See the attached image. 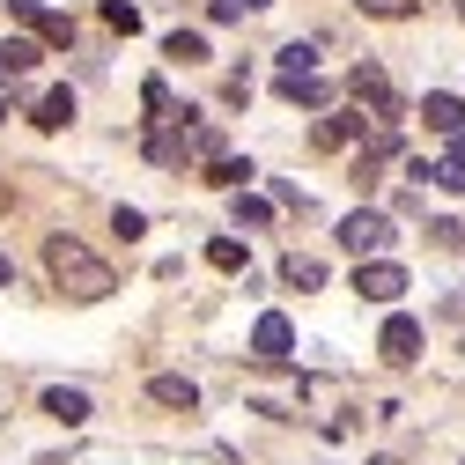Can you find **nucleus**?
<instances>
[{
	"label": "nucleus",
	"mask_w": 465,
	"mask_h": 465,
	"mask_svg": "<svg viewBox=\"0 0 465 465\" xmlns=\"http://www.w3.org/2000/svg\"><path fill=\"white\" fill-rule=\"evenodd\" d=\"M45 273H52V288H60L67 303H104V296H119V273H111L82 237H45Z\"/></svg>",
	"instance_id": "1"
},
{
	"label": "nucleus",
	"mask_w": 465,
	"mask_h": 465,
	"mask_svg": "<svg viewBox=\"0 0 465 465\" xmlns=\"http://www.w3.org/2000/svg\"><path fill=\"white\" fill-rule=\"evenodd\" d=\"M347 89H355V104H370V119H377V126H399V96H391V82H384L377 60H362L355 74H347Z\"/></svg>",
	"instance_id": "2"
},
{
	"label": "nucleus",
	"mask_w": 465,
	"mask_h": 465,
	"mask_svg": "<svg viewBox=\"0 0 465 465\" xmlns=\"http://www.w3.org/2000/svg\"><path fill=\"white\" fill-rule=\"evenodd\" d=\"M377 355H384L391 370H414V362H421V318L391 311V318H384V332H377Z\"/></svg>",
	"instance_id": "3"
},
{
	"label": "nucleus",
	"mask_w": 465,
	"mask_h": 465,
	"mask_svg": "<svg viewBox=\"0 0 465 465\" xmlns=\"http://www.w3.org/2000/svg\"><path fill=\"white\" fill-rule=\"evenodd\" d=\"M355 296H362V303H399V296H406V266H391V259H355Z\"/></svg>",
	"instance_id": "4"
},
{
	"label": "nucleus",
	"mask_w": 465,
	"mask_h": 465,
	"mask_svg": "<svg viewBox=\"0 0 465 465\" xmlns=\"http://www.w3.org/2000/svg\"><path fill=\"white\" fill-rule=\"evenodd\" d=\"M340 244H347V252H355V259H377V252L391 244V222H384L377 207H355V214H347V222H340Z\"/></svg>",
	"instance_id": "5"
},
{
	"label": "nucleus",
	"mask_w": 465,
	"mask_h": 465,
	"mask_svg": "<svg viewBox=\"0 0 465 465\" xmlns=\"http://www.w3.org/2000/svg\"><path fill=\"white\" fill-rule=\"evenodd\" d=\"M288 355H296V325H288L281 311H266L252 325V362H288Z\"/></svg>",
	"instance_id": "6"
},
{
	"label": "nucleus",
	"mask_w": 465,
	"mask_h": 465,
	"mask_svg": "<svg viewBox=\"0 0 465 465\" xmlns=\"http://www.w3.org/2000/svg\"><path fill=\"white\" fill-rule=\"evenodd\" d=\"M178 155H193V163H214V155H222V126H207L200 111H178Z\"/></svg>",
	"instance_id": "7"
},
{
	"label": "nucleus",
	"mask_w": 465,
	"mask_h": 465,
	"mask_svg": "<svg viewBox=\"0 0 465 465\" xmlns=\"http://www.w3.org/2000/svg\"><path fill=\"white\" fill-rule=\"evenodd\" d=\"M8 15H15V23H30V30L45 37V45H60V52L74 45V23H67V15H45L37 0H8Z\"/></svg>",
	"instance_id": "8"
},
{
	"label": "nucleus",
	"mask_w": 465,
	"mask_h": 465,
	"mask_svg": "<svg viewBox=\"0 0 465 465\" xmlns=\"http://www.w3.org/2000/svg\"><path fill=\"white\" fill-rule=\"evenodd\" d=\"M421 126L458 141V134H465V104H458V96H443V89H429V96H421Z\"/></svg>",
	"instance_id": "9"
},
{
	"label": "nucleus",
	"mask_w": 465,
	"mask_h": 465,
	"mask_svg": "<svg viewBox=\"0 0 465 465\" xmlns=\"http://www.w3.org/2000/svg\"><path fill=\"white\" fill-rule=\"evenodd\" d=\"M45 414H52V421H67V429H82L96 406H89V391H82V384H52V391H45Z\"/></svg>",
	"instance_id": "10"
},
{
	"label": "nucleus",
	"mask_w": 465,
	"mask_h": 465,
	"mask_svg": "<svg viewBox=\"0 0 465 465\" xmlns=\"http://www.w3.org/2000/svg\"><path fill=\"white\" fill-rule=\"evenodd\" d=\"M148 399L170 406V414H193V406H200V384H193V377H148Z\"/></svg>",
	"instance_id": "11"
},
{
	"label": "nucleus",
	"mask_w": 465,
	"mask_h": 465,
	"mask_svg": "<svg viewBox=\"0 0 465 465\" xmlns=\"http://www.w3.org/2000/svg\"><path fill=\"white\" fill-rule=\"evenodd\" d=\"M252 178H259L252 155H214V163H207V185H222V193H244Z\"/></svg>",
	"instance_id": "12"
},
{
	"label": "nucleus",
	"mask_w": 465,
	"mask_h": 465,
	"mask_svg": "<svg viewBox=\"0 0 465 465\" xmlns=\"http://www.w3.org/2000/svg\"><path fill=\"white\" fill-rule=\"evenodd\" d=\"M281 96L303 104V111H325V104H332V89H325L318 74H281Z\"/></svg>",
	"instance_id": "13"
},
{
	"label": "nucleus",
	"mask_w": 465,
	"mask_h": 465,
	"mask_svg": "<svg viewBox=\"0 0 465 465\" xmlns=\"http://www.w3.org/2000/svg\"><path fill=\"white\" fill-rule=\"evenodd\" d=\"M163 60L200 67V60H207V37H200V30H170V37H163Z\"/></svg>",
	"instance_id": "14"
},
{
	"label": "nucleus",
	"mask_w": 465,
	"mask_h": 465,
	"mask_svg": "<svg viewBox=\"0 0 465 465\" xmlns=\"http://www.w3.org/2000/svg\"><path fill=\"white\" fill-rule=\"evenodd\" d=\"M281 281L311 296V288H325V266H318V259H303V252H288V259H281Z\"/></svg>",
	"instance_id": "15"
},
{
	"label": "nucleus",
	"mask_w": 465,
	"mask_h": 465,
	"mask_svg": "<svg viewBox=\"0 0 465 465\" xmlns=\"http://www.w3.org/2000/svg\"><path fill=\"white\" fill-rule=\"evenodd\" d=\"M37 126H45V134H67V126H74V96H67V89H52V96L37 104Z\"/></svg>",
	"instance_id": "16"
},
{
	"label": "nucleus",
	"mask_w": 465,
	"mask_h": 465,
	"mask_svg": "<svg viewBox=\"0 0 465 465\" xmlns=\"http://www.w3.org/2000/svg\"><path fill=\"white\" fill-rule=\"evenodd\" d=\"M273 60H281V74H318V37H296V45H281Z\"/></svg>",
	"instance_id": "17"
},
{
	"label": "nucleus",
	"mask_w": 465,
	"mask_h": 465,
	"mask_svg": "<svg viewBox=\"0 0 465 465\" xmlns=\"http://www.w3.org/2000/svg\"><path fill=\"white\" fill-rule=\"evenodd\" d=\"M207 266H214V273H244V266H252V252H244L237 237H214V244H207Z\"/></svg>",
	"instance_id": "18"
},
{
	"label": "nucleus",
	"mask_w": 465,
	"mask_h": 465,
	"mask_svg": "<svg viewBox=\"0 0 465 465\" xmlns=\"http://www.w3.org/2000/svg\"><path fill=\"white\" fill-rule=\"evenodd\" d=\"M37 60H45V52H37L30 37H8V45H0V74H30Z\"/></svg>",
	"instance_id": "19"
},
{
	"label": "nucleus",
	"mask_w": 465,
	"mask_h": 465,
	"mask_svg": "<svg viewBox=\"0 0 465 465\" xmlns=\"http://www.w3.org/2000/svg\"><path fill=\"white\" fill-rule=\"evenodd\" d=\"M355 134H362V119H355V111H332V119H318V141H325V148L355 141Z\"/></svg>",
	"instance_id": "20"
},
{
	"label": "nucleus",
	"mask_w": 465,
	"mask_h": 465,
	"mask_svg": "<svg viewBox=\"0 0 465 465\" xmlns=\"http://www.w3.org/2000/svg\"><path fill=\"white\" fill-rule=\"evenodd\" d=\"M436 185H443V193H465V148H450V155L436 163Z\"/></svg>",
	"instance_id": "21"
},
{
	"label": "nucleus",
	"mask_w": 465,
	"mask_h": 465,
	"mask_svg": "<svg viewBox=\"0 0 465 465\" xmlns=\"http://www.w3.org/2000/svg\"><path fill=\"white\" fill-rule=\"evenodd\" d=\"M104 23L134 37V30H141V8H134V0H104Z\"/></svg>",
	"instance_id": "22"
},
{
	"label": "nucleus",
	"mask_w": 465,
	"mask_h": 465,
	"mask_svg": "<svg viewBox=\"0 0 465 465\" xmlns=\"http://www.w3.org/2000/svg\"><path fill=\"white\" fill-rule=\"evenodd\" d=\"M237 222H244V229H266V222H273V207H266V200H252V193H237Z\"/></svg>",
	"instance_id": "23"
},
{
	"label": "nucleus",
	"mask_w": 465,
	"mask_h": 465,
	"mask_svg": "<svg viewBox=\"0 0 465 465\" xmlns=\"http://www.w3.org/2000/svg\"><path fill=\"white\" fill-rule=\"evenodd\" d=\"M111 229H119V237H141L148 214H141V207H119V214H111Z\"/></svg>",
	"instance_id": "24"
},
{
	"label": "nucleus",
	"mask_w": 465,
	"mask_h": 465,
	"mask_svg": "<svg viewBox=\"0 0 465 465\" xmlns=\"http://www.w3.org/2000/svg\"><path fill=\"white\" fill-rule=\"evenodd\" d=\"M362 8H370V15H384V23H391V15H414V0H362Z\"/></svg>",
	"instance_id": "25"
},
{
	"label": "nucleus",
	"mask_w": 465,
	"mask_h": 465,
	"mask_svg": "<svg viewBox=\"0 0 465 465\" xmlns=\"http://www.w3.org/2000/svg\"><path fill=\"white\" fill-rule=\"evenodd\" d=\"M0 288H15V259L8 252H0Z\"/></svg>",
	"instance_id": "26"
},
{
	"label": "nucleus",
	"mask_w": 465,
	"mask_h": 465,
	"mask_svg": "<svg viewBox=\"0 0 465 465\" xmlns=\"http://www.w3.org/2000/svg\"><path fill=\"white\" fill-rule=\"evenodd\" d=\"M237 8H273V0H237Z\"/></svg>",
	"instance_id": "27"
},
{
	"label": "nucleus",
	"mask_w": 465,
	"mask_h": 465,
	"mask_svg": "<svg viewBox=\"0 0 465 465\" xmlns=\"http://www.w3.org/2000/svg\"><path fill=\"white\" fill-rule=\"evenodd\" d=\"M0 126H8V96H0Z\"/></svg>",
	"instance_id": "28"
},
{
	"label": "nucleus",
	"mask_w": 465,
	"mask_h": 465,
	"mask_svg": "<svg viewBox=\"0 0 465 465\" xmlns=\"http://www.w3.org/2000/svg\"><path fill=\"white\" fill-rule=\"evenodd\" d=\"M377 465H399V458H377Z\"/></svg>",
	"instance_id": "29"
},
{
	"label": "nucleus",
	"mask_w": 465,
	"mask_h": 465,
	"mask_svg": "<svg viewBox=\"0 0 465 465\" xmlns=\"http://www.w3.org/2000/svg\"><path fill=\"white\" fill-rule=\"evenodd\" d=\"M458 15H465V8H458Z\"/></svg>",
	"instance_id": "30"
}]
</instances>
